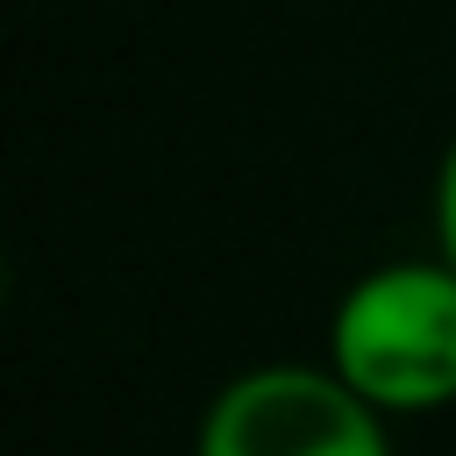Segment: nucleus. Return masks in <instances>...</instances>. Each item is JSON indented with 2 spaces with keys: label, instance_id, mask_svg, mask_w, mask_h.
<instances>
[{
  "label": "nucleus",
  "instance_id": "nucleus-1",
  "mask_svg": "<svg viewBox=\"0 0 456 456\" xmlns=\"http://www.w3.org/2000/svg\"><path fill=\"white\" fill-rule=\"evenodd\" d=\"M328 363L392 420L456 406V264H370L328 314Z\"/></svg>",
  "mask_w": 456,
  "mask_h": 456
},
{
  "label": "nucleus",
  "instance_id": "nucleus-2",
  "mask_svg": "<svg viewBox=\"0 0 456 456\" xmlns=\"http://www.w3.org/2000/svg\"><path fill=\"white\" fill-rule=\"evenodd\" d=\"M192 456H392V413L335 363H256L214 392Z\"/></svg>",
  "mask_w": 456,
  "mask_h": 456
},
{
  "label": "nucleus",
  "instance_id": "nucleus-3",
  "mask_svg": "<svg viewBox=\"0 0 456 456\" xmlns=\"http://www.w3.org/2000/svg\"><path fill=\"white\" fill-rule=\"evenodd\" d=\"M435 249L456 264V135H449V150L435 164Z\"/></svg>",
  "mask_w": 456,
  "mask_h": 456
}]
</instances>
